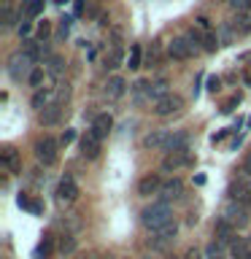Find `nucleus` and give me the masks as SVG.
Returning <instances> with one entry per match:
<instances>
[{
  "label": "nucleus",
  "mask_w": 251,
  "mask_h": 259,
  "mask_svg": "<svg viewBox=\"0 0 251 259\" xmlns=\"http://www.w3.org/2000/svg\"><path fill=\"white\" fill-rule=\"evenodd\" d=\"M68 32H70V16H62V19H60V32H57V35L68 38Z\"/></svg>",
  "instance_id": "obj_36"
},
{
  "label": "nucleus",
  "mask_w": 251,
  "mask_h": 259,
  "mask_svg": "<svg viewBox=\"0 0 251 259\" xmlns=\"http://www.w3.org/2000/svg\"><path fill=\"white\" fill-rule=\"evenodd\" d=\"M170 130H154L143 138V149H151V151H168V143H170Z\"/></svg>",
  "instance_id": "obj_10"
},
{
  "label": "nucleus",
  "mask_w": 251,
  "mask_h": 259,
  "mask_svg": "<svg viewBox=\"0 0 251 259\" xmlns=\"http://www.w3.org/2000/svg\"><path fill=\"white\" fill-rule=\"evenodd\" d=\"M243 81H246V84L251 87V76H248V73H246V76H243Z\"/></svg>",
  "instance_id": "obj_46"
},
{
  "label": "nucleus",
  "mask_w": 251,
  "mask_h": 259,
  "mask_svg": "<svg viewBox=\"0 0 251 259\" xmlns=\"http://www.w3.org/2000/svg\"><path fill=\"white\" fill-rule=\"evenodd\" d=\"M121 259H130V256H121Z\"/></svg>",
  "instance_id": "obj_50"
},
{
  "label": "nucleus",
  "mask_w": 251,
  "mask_h": 259,
  "mask_svg": "<svg viewBox=\"0 0 251 259\" xmlns=\"http://www.w3.org/2000/svg\"><path fill=\"white\" fill-rule=\"evenodd\" d=\"M16 32H19V35H22V38H27V35H30V32H32V24H30L27 19H24V22H19V27H16Z\"/></svg>",
  "instance_id": "obj_38"
},
{
  "label": "nucleus",
  "mask_w": 251,
  "mask_h": 259,
  "mask_svg": "<svg viewBox=\"0 0 251 259\" xmlns=\"http://www.w3.org/2000/svg\"><path fill=\"white\" fill-rule=\"evenodd\" d=\"M57 248H60L62 254H73V251H76V238H70V235H62L60 243H57Z\"/></svg>",
  "instance_id": "obj_30"
},
{
  "label": "nucleus",
  "mask_w": 251,
  "mask_h": 259,
  "mask_svg": "<svg viewBox=\"0 0 251 259\" xmlns=\"http://www.w3.org/2000/svg\"><path fill=\"white\" fill-rule=\"evenodd\" d=\"M111 130H113V116L103 111V113H97V116L92 119V127H89V133H92L95 138H100V141H103V138H108Z\"/></svg>",
  "instance_id": "obj_12"
},
{
  "label": "nucleus",
  "mask_w": 251,
  "mask_h": 259,
  "mask_svg": "<svg viewBox=\"0 0 251 259\" xmlns=\"http://www.w3.org/2000/svg\"><path fill=\"white\" fill-rule=\"evenodd\" d=\"M162 184H165V181H162L157 173H149V176H143L141 181H138V194H141V197H151V194H159Z\"/></svg>",
  "instance_id": "obj_14"
},
{
  "label": "nucleus",
  "mask_w": 251,
  "mask_h": 259,
  "mask_svg": "<svg viewBox=\"0 0 251 259\" xmlns=\"http://www.w3.org/2000/svg\"><path fill=\"white\" fill-rule=\"evenodd\" d=\"M184 194V181L181 178H168L159 189V202H170V200H178Z\"/></svg>",
  "instance_id": "obj_13"
},
{
  "label": "nucleus",
  "mask_w": 251,
  "mask_h": 259,
  "mask_svg": "<svg viewBox=\"0 0 251 259\" xmlns=\"http://www.w3.org/2000/svg\"><path fill=\"white\" fill-rule=\"evenodd\" d=\"M189 162H192L189 151H168L165 159H162V170H165V173H176L178 167L189 165Z\"/></svg>",
  "instance_id": "obj_11"
},
{
  "label": "nucleus",
  "mask_w": 251,
  "mask_h": 259,
  "mask_svg": "<svg viewBox=\"0 0 251 259\" xmlns=\"http://www.w3.org/2000/svg\"><path fill=\"white\" fill-rule=\"evenodd\" d=\"M44 68H46L49 76L60 78L62 73H65V60H62L60 54H52V57H46V60H44Z\"/></svg>",
  "instance_id": "obj_21"
},
{
  "label": "nucleus",
  "mask_w": 251,
  "mask_h": 259,
  "mask_svg": "<svg viewBox=\"0 0 251 259\" xmlns=\"http://www.w3.org/2000/svg\"><path fill=\"white\" fill-rule=\"evenodd\" d=\"M124 92H127V81L121 76H111L108 84H105V95H108L111 100H119V97H124Z\"/></svg>",
  "instance_id": "obj_17"
},
{
  "label": "nucleus",
  "mask_w": 251,
  "mask_h": 259,
  "mask_svg": "<svg viewBox=\"0 0 251 259\" xmlns=\"http://www.w3.org/2000/svg\"><path fill=\"white\" fill-rule=\"evenodd\" d=\"M238 103H240V95H235V97H232V100H230V103L224 105L222 111H224V113H230V111H232V108H235V105H238Z\"/></svg>",
  "instance_id": "obj_40"
},
{
  "label": "nucleus",
  "mask_w": 251,
  "mask_h": 259,
  "mask_svg": "<svg viewBox=\"0 0 251 259\" xmlns=\"http://www.w3.org/2000/svg\"><path fill=\"white\" fill-rule=\"evenodd\" d=\"M57 200L60 202H76L78 200V184L73 176H62L57 184Z\"/></svg>",
  "instance_id": "obj_8"
},
{
  "label": "nucleus",
  "mask_w": 251,
  "mask_h": 259,
  "mask_svg": "<svg viewBox=\"0 0 251 259\" xmlns=\"http://www.w3.org/2000/svg\"><path fill=\"white\" fill-rule=\"evenodd\" d=\"M119 62H121V49H119V46H113L111 57H105V68H108V70H116V68H119Z\"/></svg>",
  "instance_id": "obj_32"
},
{
  "label": "nucleus",
  "mask_w": 251,
  "mask_h": 259,
  "mask_svg": "<svg viewBox=\"0 0 251 259\" xmlns=\"http://www.w3.org/2000/svg\"><path fill=\"white\" fill-rule=\"evenodd\" d=\"M219 44H222V40H219L216 32H205V35H202V49H205V52H216Z\"/></svg>",
  "instance_id": "obj_29"
},
{
  "label": "nucleus",
  "mask_w": 251,
  "mask_h": 259,
  "mask_svg": "<svg viewBox=\"0 0 251 259\" xmlns=\"http://www.w3.org/2000/svg\"><path fill=\"white\" fill-rule=\"evenodd\" d=\"M0 162H3V167L8 170V173H22V157L19 151L14 149V146H6L3 151H0Z\"/></svg>",
  "instance_id": "obj_15"
},
{
  "label": "nucleus",
  "mask_w": 251,
  "mask_h": 259,
  "mask_svg": "<svg viewBox=\"0 0 251 259\" xmlns=\"http://www.w3.org/2000/svg\"><path fill=\"white\" fill-rule=\"evenodd\" d=\"M49 32H52V24H49V22L44 19V22L38 24V38H40V44H44V38L49 35Z\"/></svg>",
  "instance_id": "obj_37"
},
{
  "label": "nucleus",
  "mask_w": 251,
  "mask_h": 259,
  "mask_svg": "<svg viewBox=\"0 0 251 259\" xmlns=\"http://www.w3.org/2000/svg\"><path fill=\"white\" fill-rule=\"evenodd\" d=\"M146 95H149L154 103L162 100L165 95H170V92H168V81H165V78H159V81H154V84H149V87H146Z\"/></svg>",
  "instance_id": "obj_25"
},
{
  "label": "nucleus",
  "mask_w": 251,
  "mask_h": 259,
  "mask_svg": "<svg viewBox=\"0 0 251 259\" xmlns=\"http://www.w3.org/2000/svg\"><path fill=\"white\" fill-rule=\"evenodd\" d=\"M214 235H216V240H219V243H224V246H227V243H232V240H235V227L227 222V219H219L216 227H214Z\"/></svg>",
  "instance_id": "obj_16"
},
{
  "label": "nucleus",
  "mask_w": 251,
  "mask_h": 259,
  "mask_svg": "<svg viewBox=\"0 0 251 259\" xmlns=\"http://www.w3.org/2000/svg\"><path fill=\"white\" fill-rule=\"evenodd\" d=\"M49 251H52V243H49V240H46V243H44V246H38V251H35V256H46V254H49Z\"/></svg>",
  "instance_id": "obj_41"
},
{
  "label": "nucleus",
  "mask_w": 251,
  "mask_h": 259,
  "mask_svg": "<svg viewBox=\"0 0 251 259\" xmlns=\"http://www.w3.org/2000/svg\"><path fill=\"white\" fill-rule=\"evenodd\" d=\"M81 154H84L87 159H95L97 154H100V138H95L92 133H87L81 138Z\"/></svg>",
  "instance_id": "obj_19"
},
{
  "label": "nucleus",
  "mask_w": 251,
  "mask_h": 259,
  "mask_svg": "<svg viewBox=\"0 0 251 259\" xmlns=\"http://www.w3.org/2000/svg\"><path fill=\"white\" fill-rule=\"evenodd\" d=\"M230 24L235 27V32H238V35H251V14H248V11H240Z\"/></svg>",
  "instance_id": "obj_23"
},
{
  "label": "nucleus",
  "mask_w": 251,
  "mask_h": 259,
  "mask_svg": "<svg viewBox=\"0 0 251 259\" xmlns=\"http://www.w3.org/2000/svg\"><path fill=\"white\" fill-rule=\"evenodd\" d=\"M208 89H211V92H219V89H222V78H219V76L208 78Z\"/></svg>",
  "instance_id": "obj_39"
},
{
  "label": "nucleus",
  "mask_w": 251,
  "mask_h": 259,
  "mask_svg": "<svg viewBox=\"0 0 251 259\" xmlns=\"http://www.w3.org/2000/svg\"><path fill=\"white\" fill-rule=\"evenodd\" d=\"M246 11H248V14H251V6H248V8H246Z\"/></svg>",
  "instance_id": "obj_48"
},
{
  "label": "nucleus",
  "mask_w": 251,
  "mask_h": 259,
  "mask_svg": "<svg viewBox=\"0 0 251 259\" xmlns=\"http://www.w3.org/2000/svg\"><path fill=\"white\" fill-rule=\"evenodd\" d=\"M224 3L230 6V8H235V11L240 14V11H246V8L251 6V0H224Z\"/></svg>",
  "instance_id": "obj_35"
},
{
  "label": "nucleus",
  "mask_w": 251,
  "mask_h": 259,
  "mask_svg": "<svg viewBox=\"0 0 251 259\" xmlns=\"http://www.w3.org/2000/svg\"><path fill=\"white\" fill-rule=\"evenodd\" d=\"M184 259H202V254H200L197 248H189V251H186V256H184Z\"/></svg>",
  "instance_id": "obj_44"
},
{
  "label": "nucleus",
  "mask_w": 251,
  "mask_h": 259,
  "mask_svg": "<svg viewBox=\"0 0 251 259\" xmlns=\"http://www.w3.org/2000/svg\"><path fill=\"white\" fill-rule=\"evenodd\" d=\"M219 32H222V44H230V40H232L235 35H238V32H235V27H232L230 22L222 24V27H219Z\"/></svg>",
  "instance_id": "obj_33"
},
{
  "label": "nucleus",
  "mask_w": 251,
  "mask_h": 259,
  "mask_svg": "<svg viewBox=\"0 0 251 259\" xmlns=\"http://www.w3.org/2000/svg\"><path fill=\"white\" fill-rule=\"evenodd\" d=\"M30 105H32V108H35L38 113H40V111H46L49 105H57V89H54V87L35 89V92H32V100H30Z\"/></svg>",
  "instance_id": "obj_9"
},
{
  "label": "nucleus",
  "mask_w": 251,
  "mask_h": 259,
  "mask_svg": "<svg viewBox=\"0 0 251 259\" xmlns=\"http://www.w3.org/2000/svg\"><path fill=\"white\" fill-rule=\"evenodd\" d=\"M143 259H154V256H143Z\"/></svg>",
  "instance_id": "obj_49"
},
{
  "label": "nucleus",
  "mask_w": 251,
  "mask_h": 259,
  "mask_svg": "<svg viewBox=\"0 0 251 259\" xmlns=\"http://www.w3.org/2000/svg\"><path fill=\"white\" fill-rule=\"evenodd\" d=\"M44 11V0H22V19H35Z\"/></svg>",
  "instance_id": "obj_24"
},
{
  "label": "nucleus",
  "mask_w": 251,
  "mask_h": 259,
  "mask_svg": "<svg viewBox=\"0 0 251 259\" xmlns=\"http://www.w3.org/2000/svg\"><path fill=\"white\" fill-rule=\"evenodd\" d=\"M235 184H240V186H246V189H251V173L248 170H238V176H235Z\"/></svg>",
  "instance_id": "obj_34"
},
{
  "label": "nucleus",
  "mask_w": 251,
  "mask_h": 259,
  "mask_svg": "<svg viewBox=\"0 0 251 259\" xmlns=\"http://www.w3.org/2000/svg\"><path fill=\"white\" fill-rule=\"evenodd\" d=\"M176 235H178V224L170 222L168 227H162L159 232H154V238H149V246H154L157 251H165L168 246L176 243Z\"/></svg>",
  "instance_id": "obj_6"
},
{
  "label": "nucleus",
  "mask_w": 251,
  "mask_h": 259,
  "mask_svg": "<svg viewBox=\"0 0 251 259\" xmlns=\"http://www.w3.org/2000/svg\"><path fill=\"white\" fill-rule=\"evenodd\" d=\"M243 259H251V254H246V256H243Z\"/></svg>",
  "instance_id": "obj_47"
},
{
  "label": "nucleus",
  "mask_w": 251,
  "mask_h": 259,
  "mask_svg": "<svg viewBox=\"0 0 251 259\" xmlns=\"http://www.w3.org/2000/svg\"><path fill=\"white\" fill-rule=\"evenodd\" d=\"M205 256H208V259H224V243L214 240V243L205 248Z\"/></svg>",
  "instance_id": "obj_28"
},
{
  "label": "nucleus",
  "mask_w": 251,
  "mask_h": 259,
  "mask_svg": "<svg viewBox=\"0 0 251 259\" xmlns=\"http://www.w3.org/2000/svg\"><path fill=\"white\" fill-rule=\"evenodd\" d=\"M184 108V100L178 95H165L162 97V100H157L154 103V113H157V116H173V113H178Z\"/></svg>",
  "instance_id": "obj_7"
},
{
  "label": "nucleus",
  "mask_w": 251,
  "mask_h": 259,
  "mask_svg": "<svg viewBox=\"0 0 251 259\" xmlns=\"http://www.w3.org/2000/svg\"><path fill=\"white\" fill-rule=\"evenodd\" d=\"M230 200H235L238 205H243V208L251 210V189H246V186H240V184L232 181V186H230Z\"/></svg>",
  "instance_id": "obj_20"
},
{
  "label": "nucleus",
  "mask_w": 251,
  "mask_h": 259,
  "mask_svg": "<svg viewBox=\"0 0 251 259\" xmlns=\"http://www.w3.org/2000/svg\"><path fill=\"white\" fill-rule=\"evenodd\" d=\"M197 52H200V49L194 46V44H192V40L186 38V35H181V38H173V40L168 44V54L173 57V60H192V57L197 54Z\"/></svg>",
  "instance_id": "obj_5"
},
{
  "label": "nucleus",
  "mask_w": 251,
  "mask_h": 259,
  "mask_svg": "<svg viewBox=\"0 0 251 259\" xmlns=\"http://www.w3.org/2000/svg\"><path fill=\"white\" fill-rule=\"evenodd\" d=\"M57 149H60V141H54V138H49V135H44L40 141L35 143V157H38V162L44 167H52V165H57Z\"/></svg>",
  "instance_id": "obj_3"
},
{
  "label": "nucleus",
  "mask_w": 251,
  "mask_h": 259,
  "mask_svg": "<svg viewBox=\"0 0 251 259\" xmlns=\"http://www.w3.org/2000/svg\"><path fill=\"white\" fill-rule=\"evenodd\" d=\"M251 210L248 208H243V205H238L235 200H230L227 205L222 208V219H227L235 230H243V227H248V222H251Z\"/></svg>",
  "instance_id": "obj_4"
},
{
  "label": "nucleus",
  "mask_w": 251,
  "mask_h": 259,
  "mask_svg": "<svg viewBox=\"0 0 251 259\" xmlns=\"http://www.w3.org/2000/svg\"><path fill=\"white\" fill-rule=\"evenodd\" d=\"M127 68H130V70H138V68H141V46H133V49H130Z\"/></svg>",
  "instance_id": "obj_31"
},
{
  "label": "nucleus",
  "mask_w": 251,
  "mask_h": 259,
  "mask_svg": "<svg viewBox=\"0 0 251 259\" xmlns=\"http://www.w3.org/2000/svg\"><path fill=\"white\" fill-rule=\"evenodd\" d=\"M168 151H189V133H184V130H178V133H173V135H170Z\"/></svg>",
  "instance_id": "obj_22"
},
{
  "label": "nucleus",
  "mask_w": 251,
  "mask_h": 259,
  "mask_svg": "<svg viewBox=\"0 0 251 259\" xmlns=\"http://www.w3.org/2000/svg\"><path fill=\"white\" fill-rule=\"evenodd\" d=\"M60 119H62V105H49L46 111H40V113H38V121H40L44 127L60 124Z\"/></svg>",
  "instance_id": "obj_18"
},
{
  "label": "nucleus",
  "mask_w": 251,
  "mask_h": 259,
  "mask_svg": "<svg viewBox=\"0 0 251 259\" xmlns=\"http://www.w3.org/2000/svg\"><path fill=\"white\" fill-rule=\"evenodd\" d=\"M197 24H200L202 30H208V32H211V19H208V16H200V19H197Z\"/></svg>",
  "instance_id": "obj_43"
},
{
  "label": "nucleus",
  "mask_w": 251,
  "mask_h": 259,
  "mask_svg": "<svg viewBox=\"0 0 251 259\" xmlns=\"http://www.w3.org/2000/svg\"><path fill=\"white\" fill-rule=\"evenodd\" d=\"M243 170H248V173H251V151L246 154V159H243Z\"/></svg>",
  "instance_id": "obj_45"
},
{
  "label": "nucleus",
  "mask_w": 251,
  "mask_h": 259,
  "mask_svg": "<svg viewBox=\"0 0 251 259\" xmlns=\"http://www.w3.org/2000/svg\"><path fill=\"white\" fill-rule=\"evenodd\" d=\"M46 76H49V73H46V68H44V65H38V68L30 73L27 84H30L32 89H44V81H46Z\"/></svg>",
  "instance_id": "obj_26"
},
{
  "label": "nucleus",
  "mask_w": 251,
  "mask_h": 259,
  "mask_svg": "<svg viewBox=\"0 0 251 259\" xmlns=\"http://www.w3.org/2000/svg\"><path fill=\"white\" fill-rule=\"evenodd\" d=\"M73 138H76V133H73V130H68V133H62V138H60V143H62V146H68V143L73 141Z\"/></svg>",
  "instance_id": "obj_42"
},
{
  "label": "nucleus",
  "mask_w": 251,
  "mask_h": 259,
  "mask_svg": "<svg viewBox=\"0 0 251 259\" xmlns=\"http://www.w3.org/2000/svg\"><path fill=\"white\" fill-rule=\"evenodd\" d=\"M16 22H22V16H16V11L11 6H3V30H11V27H19Z\"/></svg>",
  "instance_id": "obj_27"
},
{
  "label": "nucleus",
  "mask_w": 251,
  "mask_h": 259,
  "mask_svg": "<svg viewBox=\"0 0 251 259\" xmlns=\"http://www.w3.org/2000/svg\"><path fill=\"white\" fill-rule=\"evenodd\" d=\"M35 68H38V62L32 60L27 52H14L11 57H8V65H6L8 76H11L14 81H27L30 73Z\"/></svg>",
  "instance_id": "obj_2"
},
{
  "label": "nucleus",
  "mask_w": 251,
  "mask_h": 259,
  "mask_svg": "<svg viewBox=\"0 0 251 259\" xmlns=\"http://www.w3.org/2000/svg\"><path fill=\"white\" fill-rule=\"evenodd\" d=\"M173 222V208L170 202H151L149 208L141 210V224L151 232H159L162 227H168Z\"/></svg>",
  "instance_id": "obj_1"
}]
</instances>
